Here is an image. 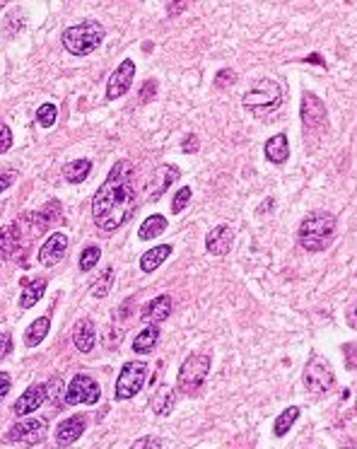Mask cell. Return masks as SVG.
<instances>
[{"label":"cell","mask_w":357,"mask_h":449,"mask_svg":"<svg viewBox=\"0 0 357 449\" xmlns=\"http://www.w3.org/2000/svg\"><path fill=\"white\" fill-rule=\"evenodd\" d=\"M133 174V164L128 160H119L111 167L104 184L97 189L95 201H92V216H95V222L106 232L119 229L135 213L138 203H135Z\"/></svg>","instance_id":"6da1fadb"},{"label":"cell","mask_w":357,"mask_h":449,"mask_svg":"<svg viewBox=\"0 0 357 449\" xmlns=\"http://www.w3.org/2000/svg\"><path fill=\"white\" fill-rule=\"evenodd\" d=\"M336 234V218L331 213L314 211L300 224V244L307 251H324Z\"/></svg>","instance_id":"7a4b0ae2"},{"label":"cell","mask_w":357,"mask_h":449,"mask_svg":"<svg viewBox=\"0 0 357 449\" xmlns=\"http://www.w3.org/2000/svg\"><path fill=\"white\" fill-rule=\"evenodd\" d=\"M106 32L99 22H82V24H75V27L66 29L63 32V46L68 48L70 53L75 56H87L92 53L102 41H104Z\"/></svg>","instance_id":"3957f363"},{"label":"cell","mask_w":357,"mask_h":449,"mask_svg":"<svg viewBox=\"0 0 357 449\" xmlns=\"http://www.w3.org/2000/svg\"><path fill=\"white\" fill-rule=\"evenodd\" d=\"M210 365H213L210 355H205V353L189 355V358L184 360V365H181V370H179V379H177L179 392H184V394H195V392H198V389L203 387L205 379H208Z\"/></svg>","instance_id":"277c9868"},{"label":"cell","mask_w":357,"mask_h":449,"mask_svg":"<svg viewBox=\"0 0 357 449\" xmlns=\"http://www.w3.org/2000/svg\"><path fill=\"white\" fill-rule=\"evenodd\" d=\"M242 102L247 109L253 111V114L263 116L280 106V85H278L276 80H258L256 85L244 95Z\"/></svg>","instance_id":"5b68a950"},{"label":"cell","mask_w":357,"mask_h":449,"mask_svg":"<svg viewBox=\"0 0 357 449\" xmlns=\"http://www.w3.org/2000/svg\"><path fill=\"white\" fill-rule=\"evenodd\" d=\"M145 377H148V365L145 363H126L124 370H121V374H119V379H116L114 397L119 399V401L133 399L135 394L143 389Z\"/></svg>","instance_id":"8992f818"},{"label":"cell","mask_w":357,"mask_h":449,"mask_svg":"<svg viewBox=\"0 0 357 449\" xmlns=\"http://www.w3.org/2000/svg\"><path fill=\"white\" fill-rule=\"evenodd\" d=\"M305 387L314 394H324L334 387V372L331 365L321 355H311L305 367Z\"/></svg>","instance_id":"52a82bcc"},{"label":"cell","mask_w":357,"mask_h":449,"mask_svg":"<svg viewBox=\"0 0 357 449\" xmlns=\"http://www.w3.org/2000/svg\"><path fill=\"white\" fill-rule=\"evenodd\" d=\"M46 421L44 418H29V421H19L10 428L8 442H22V445H39L46 437Z\"/></svg>","instance_id":"ba28073f"},{"label":"cell","mask_w":357,"mask_h":449,"mask_svg":"<svg viewBox=\"0 0 357 449\" xmlns=\"http://www.w3.org/2000/svg\"><path fill=\"white\" fill-rule=\"evenodd\" d=\"M99 384L95 382L87 374H75L70 382V387L66 389V401L70 406H77V403H97L99 401Z\"/></svg>","instance_id":"9c48e42d"},{"label":"cell","mask_w":357,"mask_h":449,"mask_svg":"<svg viewBox=\"0 0 357 449\" xmlns=\"http://www.w3.org/2000/svg\"><path fill=\"white\" fill-rule=\"evenodd\" d=\"M302 124H305V133L314 135L321 133L326 126V106L316 95H305L302 102Z\"/></svg>","instance_id":"30bf717a"},{"label":"cell","mask_w":357,"mask_h":449,"mask_svg":"<svg viewBox=\"0 0 357 449\" xmlns=\"http://www.w3.org/2000/svg\"><path fill=\"white\" fill-rule=\"evenodd\" d=\"M133 77H135V63L131 61V58H126V61L111 73L109 85H106V97H109V99H119V97H124L126 92L131 90Z\"/></svg>","instance_id":"8fae6325"},{"label":"cell","mask_w":357,"mask_h":449,"mask_svg":"<svg viewBox=\"0 0 357 449\" xmlns=\"http://www.w3.org/2000/svg\"><path fill=\"white\" fill-rule=\"evenodd\" d=\"M66 251H68V234L53 232L51 237L41 244V249H39V263L46 268L56 266V263L66 256Z\"/></svg>","instance_id":"7c38bea8"},{"label":"cell","mask_w":357,"mask_h":449,"mask_svg":"<svg viewBox=\"0 0 357 449\" xmlns=\"http://www.w3.org/2000/svg\"><path fill=\"white\" fill-rule=\"evenodd\" d=\"M46 401V384H32L22 397L15 401L12 413L15 416H29V413L39 411V406Z\"/></svg>","instance_id":"4fadbf2b"},{"label":"cell","mask_w":357,"mask_h":449,"mask_svg":"<svg viewBox=\"0 0 357 449\" xmlns=\"http://www.w3.org/2000/svg\"><path fill=\"white\" fill-rule=\"evenodd\" d=\"M179 174H181L179 167H174V164H160L148 184V198H155V201H157V198L172 187L174 179H179Z\"/></svg>","instance_id":"5bb4252c"},{"label":"cell","mask_w":357,"mask_h":449,"mask_svg":"<svg viewBox=\"0 0 357 449\" xmlns=\"http://www.w3.org/2000/svg\"><path fill=\"white\" fill-rule=\"evenodd\" d=\"M232 244H234V232L227 224H218V227L205 237V249H208L213 256H224V254H229Z\"/></svg>","instance_id":"9a60e30c"},{"label":"cell","mask_w":357,"mask_h":449,"mask_svg":"<svg viewBox=\"0 0 357 449\" xmlns=\"http://www.w3.org/2000/svg\"><path fill=\"white\" fill-rule=\"evenodd\" d=\"M169 314H172V297L160 295V297L150 300L148 305L143 307V312H140V319H143L145 324L155 326V324H160V321L167 319Z\"/></svg>","instance_id":"2e32d148"},{"label":"cell","mask_w":357,"mask_h":449,"mask_svg":"<svg viewBox=\"0 0 357 449\" xmlns=\"http://www.w3.org/2000/svg\"><path fill=\"white\" fill-rule=\"evenodd\" d=\"M85 426H87L85 416H70V418H66V421H63L61 426H58V430H56V442L61 447L73 445V442H75L77 437L85 432Z\"/></svg>","instance_id":"e0dca14e"},{"label":"cell","mask_w":357,"mask_h":449,"mask_svg":"<svg viewBox=\"0 0 357 449\" xmlns=\"http://www.w3.org/2000/svg\"><path fill=\"white\" fill-rule=\"evenodd\" d=\"M73 343L80 353H92L97 343V329L90 319H80L73 329Z\"/></svg>","instance_id":"ac0fdd59"},{"label":"cell","mask_w":357,"mask_h":449,"mask_svg":"<svg viewBox=\"0 0 357 449\" xmlns=\"http://www.w3.org/2000/svg\"><path fill=\"white\" fill-rule=\"evenodd\" d=\"M44 292H46V278H34V280H27V278H24L22 295H19V307H22V309L34 307L39 300H41Z\"/></svg>","instance_id":"d6986e66"},{"label":"cell","mask_w":357,"mask_h":449,"mask_svg":"<svg viewBox=\"0 0 357 449\" xmlns=\"http://www.w3.org/2000/svg\"><path fill=\"white\" fill-rule=\"evenodd\" d=\"M266 157L271 160L273 164H282L287 162V157H290V143H287V135L285 133H278L273 135L271 140L266 143Z\"/></svg>","instance_id":"ffe728a7"},{"label":"cell","mask_w":357,"mask_h":449,"mask_svg":"<svg viewBox=\"0 0 357 449\" xmlns=\"http://www.w3.org/2000/svg\"><path fill=\"white\" fill-rule=\"evenodd\" d=\"M169 254H172V247H169V244H162V247L150 249V251H145L143 256H140V268H143L145 273L157 271V268L167 261Z\"/></svg>","instance_id":"44dd1931"},{"label":"cell","mask_w":357,"mask_h":449,"mask_svg":"<svg viewBox=\"0 0 357 449\" xmlns=\"http://www.w3.org/2000/svg\"><path fill=\"white\" fill-rule=\"evenodd\" d=\"M90 169H92L90 160H73V162H68L66 167H63V179H68L70 184H80L87 179Z\"/></svg>","instance_id":"7402d4cb"},{"label":"cell","mask_w":357,"mask_h":449,"mask_svg":"<svg viewBox=\"0 0 357 449\" xmlns=\"http://www.w3.org/2000/svg\"><path fill=\"white\" fill-rule=\"evenodd\" d=\"M19 244V224H5L0 229V258L10 256Z\"/></svg>","instance_id":"603a6c76"},{"label":"cell","mask_w":357,"mask_h":449,"mask_svg":"<svg viewBox=\"0 0 357 449\" xmlns=\"http://www.w3.org/2000/svg\"><path fill=\"white\" fill-rule=\"evenodd\" d=\"M48 326H51V319L48 316H39L29 324V329L24 331V343L27 345H39L44 341V336L48 334Z\"/></svg>","instance_id":"cb8c5ba5"},{"label":"cell","mask_w":357,"mask_h":449,"mask_svg":"<svg viewBox=\"0 0 357 449\" xmlns=\"http://www.w3.org/2000/svg\"><path fill=\"white\" fill-rule=\"evenodd\" d=\"M160 341V331L157 326H148V329H143L138 336H135L133 341V350L135 353H150V350H155V345H157Z\"/></svg>","instance_id":"d4e9b609"},{"label":"cell","mask_w":357,"mask_h":449,"mask_svg":"<svg viewBox=\"0 0 357 449\" xmlns=\"http://www.w3.org/2000/svg\"><path fill=\"white\" fill-rule=\"evenodd\" d=\"M164 229H167V218H164V216H150L148 220L140 224L138 237L143 239V242H148V239H153V237H160Z\"/></svg>","instance_id":"484cf974"},{"label":"cell","mask_w":357,"mask_h":449,"mask_svg":"<svg viewBox=\"0 0 357 449\" xmlns=\"http://www.w3.org/2000/svg\"><path fill=\"white\" fill-rule=\"evenodd\" d=\"M297 418H300V408H297V406L285 408V411H282L280 416L276 418V423H273V432H276L278 437L287 435V430H290V428L295 426Z\"/></svg>","instance_id":"4316f807"},{"label":"cell","mask_w":357,"mask_h":449,"mask_svg":"<svg viewBox=\"0 0 357 449\" xmlns=\"http://www.w3.org/2000/svg\"><path fill=\"white\" fill-rule=\"evenodd\" d=\"M153 408H155V413H160V416H167V413L174 408V394L169 392L167 387H162L157 394H155Z\"/></svg>","instance_id":"83f0119b"},{"label":"cell","mask_w":357,"mask_h":449,"mask_svg":"<svg viewBox=\"0 0 357 449\" xmlns=\"http://www.w3.org/2000/svg\"><path fill=\"white\" fill-rule=\"evenodd\" d=\"M111 283H114V271H111V268H106V271L99 276V280H97L95 285L90 287L92 297H106V295H109Z\"/></svg>","instance_id":"f1b7e54d"},{"label":"cell","mask_w":357,"mask_h":449,"mask_svg":"<svg viewBox=\"0 0 357 449\" xmlns=\"http://www.w3.org/2000/svg\"><path fill=\"white\" fill-rule=\"evenodd\" d=\"M56 116H58V109H56V104H51V102H48V104H41L37 111V121H39V126H44V128L56 124Z\"/></svg>","instance_id":"f546056e"},{"label":"cell","mask_w":357,"mask_h":449,"mask_svg":"<svg viewBox=\"0 0 357 449\" xmlns=\"http://www.w3.org/2000/svg\"><path fill=\"white\" fill-rule=\"evenodd\" d=\"M99 256H102L99 247H87L85 251H82V256H80V271L82 273L92 271V268L97 266V261H99Z\"/></svg>","instance_id":"4dcf8cb0"},{"label":"cell","mask_w":357,"mask_h":449,"mask_svg":"<svg viewBox=\"0 0 357 449\" xmlns=\"http://www.w3.org/2000/svg\"><path fill=\"white\" fill-rule=\"evenodd\" d=\"M189 203H191V189L181 187L177 191V196H174V201H172V213H181Z\"/></svg>","instance_id":"1f68e13d"},{"label":"cell","mask_w":357,"mask_h":449,"mask_svg":"<svg viewBox=\"0 0 357 449\" xmlns=\"http://www.w3.org/2000/svg\"><path fill=\"white\" fill-rule=\"evenodd\" d=\"M234 80H237V73L229 70V68H224V70H220L218 75H215V87H220V90H224V87H229Z\"/></svg>","instance_id":"d6a6232c"},{"label":"cell","mask_w":357,"mask_h":449,"mask_svg":"<svg viewBox=\"0 0 357 449\" xmlns=\"http://www.w3.org/2000/svg\"><path fill=\"white\" fill-rule=\"evenodd\" d=\"M155 95H157V82H155V80H148V82L143 85V90H140L138 102H140V104H148L150 99H155Z\"/></svg>","instance_id":"836d02e7"},{"label":"cell","mask_w":357,"mask_h":449,"mask_svg":"<svg viewBox=\"0 0 357 449\" xmlns=\"http://www.w3.org/2000/svg\"><path fill=\"white\" fill-rule=\"evenodd\" d=\"M63 392H66V389H63V379L61 377H51L46 382V399H58Z\"/></svg>","instance_id":"e575fe53"},{"label":"cell","mask_w":357,"mask_h":449,"mask_svg":"<svg viewBox=\"0 0 357 449\" xmlns=\"http://www.w3.org/2000/svg\"><path fill=\"white\" fill-rule=\"evenodd\" d=\"M131 449H162V440L160 437H140L133 442Z\"/></svg>","instance_id":"d590c367"},{"label":"cell","mask_w":357,"mask_h":449,"mask_svg":"<svg viewBox=\"0 0 357 449\" xmlns=\"http://www.w3.org/2000/svg\"><path fill=\"white\" fill-rule=\"evenodd\" d=\"M10 145H12V133H10L8 124H0V155L8 153Z\"/></svg>","instance_id":"8d00e7d4"},{"label":"cell","mask_w":357,"mask_h":449,"mask_svg":"<svg viewBox=\"0 0 357 449\" xmlns=\"http://www.w3.org/2000/svg\"><path fill=\"white\" fill-rule=\"evenodd\" d=\"M345 365L348 370H357V343L345 345Z\"/></svg>","instance_id":"74e56055"},{"label":"cell","mask_w":357,"mask_h":449,"mask_svg":"<svg viewBox=\"0 0 357 449\" xmlns=\"http://www.w3.org/2000/svg\"><path fill=\"white\" fill-rule=\"evenodd\" d=\"M15 179H17V174L15 172H0V193L8 191V189L15 184Z\"/></svg>","instance_id":"f35d334b"},{"label":"cell","mask_w":357,"mask_h":449,"mask_svg":"<svg viewBox=\"0 0 357 449\" xmlns=\"http://www.w3.org/2000/svg\"><path fill=\"white\" fill-rule=\"evenodd\" d=\"M10 350H12V338H10L8 334H0V360H3Z\"/></svg>","instance_id":"ab89813d"},{"label":"cell","mask_w":357,"mask_h":449,"mask_svg":"<svg viewBox=\"0 0 357 449\" xmlns=\"http://www.w3.org/2000/svg\"><path fill=\"white\" fill-rule=\"evenodd\" d=\"M8 392H10V374L0 372V401L8 397Z\"/></svg>","instance_id":"60d3db41"},{"label":"cell","mask_w":357,"mask_h":449,"mask_svg":"<svg viewBox=\"0 0 357 449\" xmlns=\"http://www.w3.org/2000/svg\"><path fill=\"white\" fill-rule=\"evenodd\" d=\"M181 148H184V153H195V150H198V138H195V135H186Z\"/></svg>","instance_id":"b9f144b4"},{"label":"cell","mask_w":357,"mask_h":449,"mask_svg":"<svg viewBox=\"0 0 357 449\" xmlns=\"http://www.w3.org/2000/svg\"><path fill=\"white\" fill-rule=\"evenodd\" d=\"M186 5H189V3H169L167 12L169 15H177V12H181V10H186Z\"/></svg>","instance_id":"7bdbcfd3"},{"label":"cell","mask_w":357,"mask_h":449,"mask_svg":"<svg viewBox=\"0 0 357 449\" xmlns=\"http://www.w3.org/2000/svg\"><path fill=\"white\" fill-rule=\"evenodd\" d=\"M3 5H5V3H0V10H3Z\"/></svg>","instance_id":"ee69618b"},{"label":"cell","mask_w":357,"mask_h":449,"mask_svg":"<svg viewBox=\"0 0 357 449\" xmlns=\"http://www.w3.org/2000/svg\"><path fill=\"white\" fill-rule=\"evenodd\" d=\"M355 316H357V307H355Z\"/></svg>","instance_id":"f6af8a7d"},{"label":"cell","mask_w":357,"mask_h":449,"mask_svg":"<svg viewBox=\"0 0 357 449\" xmlns=\"http://www.w3.org/2000/svg\"><path fill=\"white\" fill-rule=\"evenodd\" d=\"M355 411H357V406H355Z\"/></svg>","instance_id":"bcb514c9"}]
</instances>
